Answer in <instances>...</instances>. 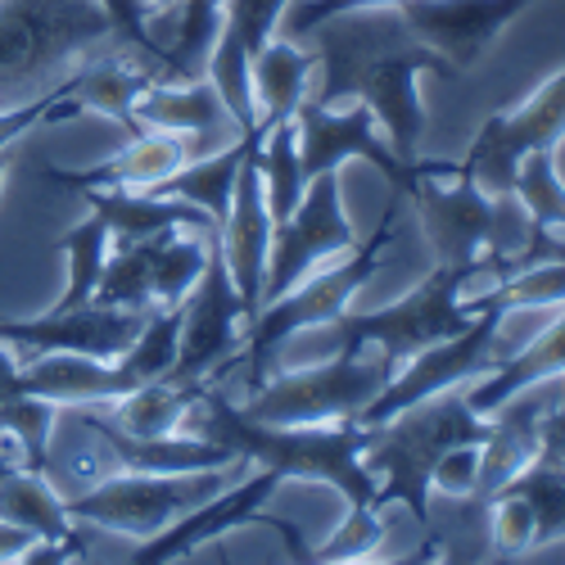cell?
I'll return each instance as SVG.
<instances>
[{
	"mask_svg": "<svg viewBox=\"0 0 565 565\" xmlns=\"http://www.w3.org/2000/svg\"><path fill=\"white\" fill-rule=\"evenodd\" d=\"M317 36V64L321 86L317 105H349L362 100L375 122L385 127L394 154L416 168V146L426 131V105H420V73L452 77L457 68L420 41L398 10H353L335 14L312 28Z\"/></svg>",
	"mask_w": 565,
	"mask_h": 565,
	"instance_id": "1",
	"label": "cell"
},
{
	"mask_svg": "<svg viewBox=\"0 0 565 565\" xmlns=\"http://www.w3.org/2000/svg\"><path fill=\"white\" fill-rule=\"evenodd\" d=\"M185 430L217 439L235 448L245 461H258L276 470L280 480H317L349 498V507H375V476L362 466L366 435L358 420H335V426H263L249 420L217 385H204V394L185 412Z\"/></svg>",
	"mask_w": 565,
	"mask_h": 565,
	"instance_id": "2",
	"label": "cell"
},
{
	"mask_svg": "<svg viewBox=\"0 0 565 565\" xmlns=\"http://www.w3.org/2000/svg\"><path fill=\"white\" fill-rule=\"evenodd\" d=\"M489 416L466 403V394L444 390L412 403L407 412L375 426L362 448V466L375 476V507L403 502L416 525H430V476L435 461L457 444H484Z\"/></svg>",
	"mask_w": 565,
	"mask_h": 565,
	"instance_id": "3",
	"label": "cell"
},
{
	"mask_svg": "<svg viewBox=\"0 0 565 565\" xmlns=\"http://www.w3.org/2000/svg\"><path fill=\"white\" fill-rule=\"evenodd\" d=\"M403 200L416 204L435 258L448 267H484L493 258L521 254L530 241V213L515 195H489L457 163L420 159L416 177L407 181Z\"/></svg>",
	"mask_w": 565,
	"mask_h": 565,
	"instance_id": "4",
	"label": "cell"
},
{
	"mask_svg": "<svg viewBox=\"0 0 565 565\" xmlns=\"http://www.w3.org/2000/svg\"><path fill=\"white\" fill-rule=\"evenodd\" d=\"M100 41H114L100 0H0V109L45 96Z\"/></svg>",
	"mask_w": 565,
	"mask_h": 565,
	"instance_id": "5",
	"label": "cell"
},
{
	"mask_svg": "<svg viewBox=\"0 0 565 565\" xmlns=\"http://www.w3.org/2000/svg\"><path fill=\"white\" fill-rule=\"evenodd\" d=\"M398 200L403 195H394V204L385 209V217H381V226H375L371 241H358L335 267H321V271L303 276L295 290H286L280 299L263 303L245 321V344H241V353H235V366H245V385L249 390H258L267 375H271L276 353H280V344H286V340H295L303 331H317V326H326V321H335V317L349 312L353 295L375 276V267H381V254L394 241Z\"/></svg>",
	"mask_w": 565,
	"mask_h": 565,
	"instance_id": "6",
	"label": "cell"
},
{
	"mask_svg": "<svg viewBox=\"0 0 565 565\" xmlns=\"http://www.w3.org/2000/svg\"><path fill=\"white\" fill-rule=\"evenodd\" d=\"M484 267H448L439 263L412 295H403L398 303H385L375 312H344L335 321L317 326V331H331V353H385L394 366H403L407 358H416L420 349H430L439 340L461 335L476 312L461 303V290L476 280Z\"/></svg>",
	"mask_w": 565,
	"mask_h": 565,
	"instance_id": "7",
	"label": "cell"
},
{
	"mask_svg": "<svg viewBox=\"0 0 565 565\" xmlns=\"http://www.w3.org/2000/svg\"><path fill=\"white\" fill-rule=\"evenodd\" d=\"M398 366L385 353H331L317 366L276 371L245 398V416L263 426H335L353 420L375 394L390 385Z\"/></svg>",
	"mask_w": 565,
	"mask_h": 565,
	"instance_id": "8",
	"label": "cell"
},
{
	"mask_svg": "<svg viewBox=\"0 0 565 565\" xmlns=\"http://www.w3.org/2000/svg\"><path fill=\"white\" fill-rule=\"evenodd\" d=\"M231 480V466L213 470H181V476H150V470H109L96 484L64 498L73 521H90L109 534L146 543L168 530L177 515L209 502Z\"/></svg>",
	"mask_w": 565,
	"mask_h": 565,
	"instance_id": "9",
	"label": "cell"
},
{
	"mask_svg": "<svg viewBox=\"0 0 565 565\" xmlns=\"http://www.w3.org/2000/svg\"><path fill=\"white\" fill-rule=\"evenodd\" d=\"M466 308L476 312V321H470L461 335L439 340V344H430V349H420L416 358H407V362L390 375V385L353 416L362 430L385 426L390 416L407 412L412 403L430 398V394H444V390L466 385L470 375H489V371H498V362H502V358H498V326H502L507 308H502L493 295H484V299H476V303H466Z\"/></svg>",
	"mask_w": 565,
	"mask_h": 565,
	"instance_id": "10",
	"label": "cell"
},
{
	"mask_svg": "<svg viewBox=\"0 0 565 565\" xmlns=\"http://www.w3.org/2000/svg\"><path fill=\"white\" fill-rule=\"evenodd\" d=\"M561 140H565V68L547 77L525 105H511L484 118V127L476 131L457 168L489 195H515L521 163L539 150H556Z\"/></svg>",
	"mask_w": 565,
	"mask_h": 565,
	"instance_id": "11",
	"label": "cell"
},
{
	"mask_svg": "<svg viewBox=\"0 0 565 565\" xmlns=\"http://www.w3.org/2000/svg\"><path fill=\"white\" fill-rule=\"evenodd\" d=\"M245 321H249V312H245L241 295H235V280L226 271L217 231H213L204 276L181 308V344H177V362L168 371V381H177V385H217L222 375L235 366V353H241V344H245V331H241Z\"/></svg>",
	"mask_w": 565,
	"mask_h": 565,
	"instance_id": "12",
	"label": "cell"
},
{
	"mask_svg": "<svg viewBox=\"0 0 565 565\" xmlns=\"http://www.w3.org/2000/svg\"><path fill=\"white\" fill-rule=\"evenodd\" d=\"M358 245V231L340 204V172H317L299 209L271 226V254L263 276V303L295 290L303 276H312L321 263L344 258Z\"/></svg>",
	"mask_w": 565,
	"mask_h": 565,
	"instance_id": "13",
	"label": "cell"
},
{
	"mask_svg": "<svg viewBox=\"0 0 565 565\" xmlns=\"http://www.w3.org/2000/svg\"><path fill=\"white\" fill-rule=\"evenodd\" d=\"M295 127H299V163H303V181H312L317 172H340L349 159H366L375 163L390 185L403 195L407 181L416 177V168H407L390 140L375 131V114L362 100H349V109L340 105H317L312 96H303V105L295 109Z\"/></svg>",
	"mask_w": 565,
	"mask_h": 565,
	"instance_id": "14",
	"label": "cell"
},
{
	"mask_svg": "<svg viewBox=\"0 0 565 565\" xmlns=\"http://www.w3.org/2000/svg\"><path fill=\"white\" fill-rule=\"evenodd\" d=\"M290 0H226L222 6V28L209 51L204 77L217 86V96L231 114V122L241 127V136H254L258 114H254V55L271 41L280 14Z\"/></svg>",
	"mask_w": 565,
	"mask_h": 565,
	"instance_id": "15",
	"label": "cell"
},
{
	"mask_svg": "<svg viewBox=\"0 0 565 565\" xmlns=\"http://www.w3.org/2000/svg\"><path fill=\"white\" fill-rule=\"evenodd\" d=\"M146 317L150 312L82 303L73 312H45V317H23V321L0 317V340L19 344L28 358H41V353H86V358H100V362H118L131 349V340L140 335Z\"/></svg>",
	"mask_w": 565,
	"mask_h": 565,
	"instance_id": "16",
	"label": "cell"
},
{
	"mask_svg": "<svg viewBox=\"0 0 565 565\" xmlns=\"http://www.w3.org/2000/svg\"><path fill=\"white\" fill-rule=\"evenodd\" d=\"M530 6L534 0H403L394 10L430 51H439L461 73V68L476 64L498 41V32L511 19H521Z\"/></svg>",
	"mask_w": 565,
	"mask_h": 565,
	"instance_id": "17",
	"label": "cell"
},
{
	"mask_svg": "<svg viewBox=\"0 0 565 565\" xmlns=\"http://www.w3.org/2000/svg\"><path fill=\"white\" fill-rule=\"evenodd\" d=\"M276 489H280V476H276V470H267V466H258V476H249L245 484H235V489H222L209 502H200V507H191L185 515H177L168 530H159L154 539H146V543L136 547V556H127V561H136V565H163V561H177V556H191V552L217 543L222 534L258 521L263 502Z\"/></svg>",
	"mask_w": 565,
	"mask_h": 565,
	"instance_id": "18",
	"label": "cell"
},
{
	"mask_svg": "<svg viewBox=\"0 0 565 565\" xmlns=\"http://www.w3.org/2000/svg\"><path fill=\"white\" fill-rule=\"evenodd\" d=\"M258 146L245 154L241 177H235L231 209L217 231V245L226 258V271L235 280L245 312L254 317L263 308V276H267V254H271V213H267V191H263V172H258Z\"/></svg>",
	"mask_w": 565,
	"mask_h": 565,
	"instance_id": "19",
	"label": "cell"
},
{
	"mask_svg": "<svg viewBox=\"0 0 565 565\" xmlns=\"http://www.w3.org/2000/svg\"><path fill=\"white\" fill-rule=\"evenodd\" d=\"M191 159H195V150L185 136L140 127L114 159H105L96 168H77V172L45 168V181L64 185V191H154V185H163Z\"/></svg>",
	"mask_w": 565,
	"mask_h": 565,
	"instance_id": "20",
	"label": "cell"
},
{
	"mask_svg": "<svg viewBox=\"0 0 565 565\" xmlns=\"http://www.w3.org/2000/svg\"><path fill=\"white\" fill-rule=\"evenodd\" d=\"M140 381L127 371V362H100L86 353H41L28 366H19V394H36L51 398L60 407H100L122 398L127 390H136Z\"/></svg>",
	"mask_w": 565,
	"mask_h": 565,
	"instance_id": "21",
	"label": "cell"
},
{
	"mask_svg": "<svg viewBox=\"0 0 565 565\" xmlns=\"http://www.w3.org/2000/svg\"><path fill=\"white\" fill-rule=\"evenodd\" d=\"M136 127H154V131H177L191 140L195 159L213 154V136L231 122L217 86L209 77H191V82H154L140 90V100L131 109ZM235 127V122H231ZM241 131V127H235Z\"/></svg>",
	"mask_w": 565,
	"mask_h": 565,
	"instance_id": "22",
	"label": "cell"
},
{
	"mask_svg": "<svg viewBox=\"0 0 565 565\" xmlns=\"http://www.w3.org/2000/svg\"><path fill=\"white\" fill-rule=\"evenodd\" d=\"M90 213H100V222L109 226V249H127L140 241H154L163 231H217V222L172 195H154V191H77Z\"/></svg>",
	"mask_w": 565,
	"mask_h": 565,
	"instance_id": "23",
	"label": "cell"
},
{
	"mask_svg": "<svg viewBox=\"0 0 565 565\" xmlns=\"http://www.w3.org/2000/svg\"><path fill=\"white\" fill-rule=\"evenodd\" d=\"M547 398L543 394H511L502 407L489 412V435L480 444V476L476 502H489L515 470H525L539 457V426H543Z\"/></svg>",
	"mask_w": 565,
	"mask_h": 565,
	"instance_id": "24",
	"label": "cell"
},
{
	"mask_svg": "<svg viewBox=\"0 0 565 565\" xmlns=\"http://www.w3.org/2000/svg\"><path fill=\"white\" fill-rule=\"evenodd\" d=\"M154 82H163V73L150 60L131 55L127 45H118L114 55H100V60H90V64L64 73V90L77 100V109L82 114H105V118L122 122L127 136L140 131L136 118H131V109L140 100V90L154 86Z\"/></svg>",
	"mask_w": 565,
	"mask_h": 565,
	"instance_id": "25",
	"label": "cell"
},
{
	"mask_svg": "<svg viewBox=\"0 0 565 565\" xmlns=\"http://www.w3.org/2000/svg\"><path fill=\"white\" fill-rule=\"evenodd\" d=\"M317 68V51H299L295 41H267L263 51L254 55V114H258V127L254 136L263 140L276 122L295 118V109L303 105L308 96V73Z\"/></svg>",
	"mask_w": 565,
	"mask_h": 565,
	"instance_id": "26",
	"label": "cell"
},
{
	"mask_svg": "<svg viewBox=\"0 0 565 565\" xmlns=\"http://www.w3.org/2000/svg\"><path fill=\"white\" fill-rule=\"evenodd\" d=\"M254 146H263L258 136H235L231 146H222L213 154H200V159L185 163L181 172H172L163 185H154V195H172V200H185V204L204 209L217 222V231H222L226 209H231V191H235V177H241V163H245V154Z\"/></svg>",
	"mask_w": 565,
	"mask_h": 565,
	"instance_id": "27",
	"label": "cell"
},
{
	"mask_svg": "<svg viewBox=\"0 0 565 565\" xmlns=\"http://www.w3.org/2000/svg\"><path fill=\"white\" fill-rule=\"evenodd\" d=\"M556 375H565V317L556 326H547L539 340H530L515 358H502L498 371H489L484 381L466 394V403L476 407L480 416H489L511 394H521V390H530L539 381H556Z\"/></svg>",
	"mask_w": 565,
	"mask_h": 565,
	"instance_id": "28",
	"label": "cell"
},
{
	"mask_svg": "<svg viewBox=\"0 0 565 565\" xmlns=\"http://www.w3.org/2000/svg\"><path fill=\"white\" fill-rule=\"evenodd\" d=\"M0 521H14L32 530L36 539H55V543H82L73 530V515L64 507V493L51 484L45 470H10L0 476Z\"/></svg>",
	"mask_w": 565,
	"mask_h": 565,
	"instance_id": "29",
	"label": "cell"
},
{
	"mask_svg": "<svg viewBox=\"0 0 565 565\" xmlns=\"http://www.w3.org/2000/svg\"><path fill=\"white\" fill-rule=\"evenodd\" d=\"M200 394H204V385H177L168 375H159V381L136 385L114 403H100V412H109L114 426L136 439H159V435H177L185 426V412H191V403Z\"/></svg>",
	"mask_w": 565,
	"mask_h": 565,
	"instance_id": "30",
	"label": "cell"
},
{
	"mask_svg": "<svg viewBox=\"0 0 565 565\" xmlns=\"http://www.w3.org/2000/svg\"><path fill=\"white\" fill-rule=\"evenodd\" d=\"M258 172H263V191H267V213L271 222H286L303 191H308V181H303V163H299V127L295 118L286 122H276L267 136H263V146H258Z\"/></svg>",
	"mask_w": 565,
	"mask_h": 565,
	"instance_id": "31",
	"label": "cell"
},
{
	"mask_svg": "<svg viewBox=\"0 0 565 565\" xmlns=\"http://www.w3.org/2000/svg\"><path fill=\"white\" fill-rule=\"evenodd\" d=\"M60 254L68 258V286H64V295L51 312H73V308L96 299L100 271H105V258H109V226L100 222V213H90L82 226L60 235Z\"/></svg>",
	"mask_w": 565,
	"mask_h": 565,
	"instance_id": "32",
	"label": "cell"
},
{
	"mask_svg": "<svg viewBox=\"0 0 565 565\" xmlns=\"http://www.w3.org/2000/svg\"><path fill=\"white\" fill-rule=\"evenodd\" d=\"M511 493H521L534 507V547H547L552 539H565V466L534 457L525 470L502 484Z\"/></svg>",
	"mask_w": 565,
	"mask_h": 565,
	"instance_id": "33",
	"label": "cell"
},
{
	"mask_svg": "<svg viewBox=\"0 0 565 565\" xmlns=\"http://www.w3.org/2000/svg\"><path fill=\"white\" fill-rule=\"evenodd\" d=\"M154 241H159V235H154ZM154 241H140V245H127V249H109L105 271H100V286H96V299H90V303L150 312L154 308V295H150Z\"/></svg>",
	"mask_w": 565,
	"mask_h": 565,
	"instance_id": "34",
	"label": "cell"
},
{
	"mask_svg": "<svg viewBox=\"0 0 565 565\" xmlns=\"http://www.w3.org/2000/svg\"><path fill=\"white\" fill-rule=\"evenodd\" d=\"M515 200L525 204L534 226L547 231H565V181L556 172L552 150H539L521 163V177H515Z\"/></svg>",
	"mask_w": 565,
	"mask_h": 565,
	"instance_id": "35",
	"label": "cell"
},
{
	"mask_svg": "<svg viewBox=\"0 0 565 565\" xmlns=\"http://www.w3.org/2000/svg\"><path fill=\"white\" fill-rule=\"evenodd\" d=\"M507 312L511 308H556L565 303V263H530L507 271L489 290Z\"/></svg>",
	"mask_w": 565,
	"mask_h": 565,
	"instance_id": "36",
	"label": "cell"
},
{
	"mask_svg": "<svg viewBox=\"0 0 565 565\" xmlns=\"http://www.w3.org/2000/svg\"><path fill=\"white\" fill-rule=\"evenodd\" d=\"M100 10L109 14L114 41H118V45H127L131 55L150 60V64L163 73V82H172V73H168V45H163V41L150 32L154 10L146 6V0H100Z\"/></svg>",
	"mask_w": 565,
	"mask_h": 565,
	"instance_id": "37",
	"label": "cell"
},
{
	"mask_svg": "<svg viewBox=\"0 0 565 565\" xmlns=\"http://www.w3.org/2000/svg\"><path fill=\"white\" fill-rule=\"evenodd\" d=\"M381 543H385V515H381V507L366 502V507H349L344 525L326 539L317 552H308L303 561H362Z\"/></svg>",
	"mask_w": 565,
	"mask_h": 565,
	"instance_id": "38",
	"label": "cell"
},
{
	"mask_svg": "<svg viewBox=\"0 0 565 565\" xmlns=\"http://www.w3.org/2000/svg\"><path fill=\"white\" fill-rule=\"evenodd\" d=\"M489 511H493V547L502 556H521L534 547V507L521 493L498 489L489 498Z\"/></svg>",
	"mask_w": 565,
	"mask_h": 565,
	"instance_id": "39",
	"label": "cell"
},
{
	"mask_svg": "<svg viewBox=\"0 0 565 565\" xmlns=\"http://www.w3.org/2000/svg\"><path fill=\"white\" fill-rule=\"evenodd\" d=\"M476 476H480V444H457L435 461L430 489L444 498H476Z\"/></svg>",
	"mask_w": 565,
	"mask_h": 565,
	"instance_id": "40",
	"label": "cell"
},
{
	"mask_svg": "<svg viewBox=\"0 0 565 565\" xmlns=\"http://www.w3.org/2000/svg\"><path fill=\"white\" fill-rule=\"evenodd\" d=\"M403 0H299L290 10V36H308L317 23L335 19V14H353V10H394Z\"/></svg>",
	"mask_w": 565,
	"mask_h": 565,
	"instance_id": "41",
	"label": "cell"
},
{
	"mask_svg": "<svg viewBox=\"0 0 565 565\" xmlns=\"http://www.w3.org/2000/svg\"><path fill=\"white\" fill-rule=\"evenodd\" d=\"M539 457L565 466V375H556V412H543V426H539Z\"/></svg>",
	"mask_w": 565,
	"mask_h": 565,
	"instance_id": "42",
	"label": "cell"
},
{
	"mask_svg": "<svg viewBox=\"0 0 565 565\" xmlns=\"http://www.w3.org/2000/svg\"><path fill=\"white\" fill-rule=\"evenodd\" d=\"M32 543H36L32 530H23L14 521H0V561H23L32 552Z\"/></svg>",
	"mask_w": 565,
	"mask_h": 565,
	"instance_id": "43",
	"label": "cell"
},
{
	"mask_svg": "<svg viewBox=\"0 0 565 565\" xmlns=\"http://www.w3.org/2000/svg\"><path fill=\"white\" fill-rule=\"evenodd\" d=\"M19 466H28L23 461V448H19V439L0 426V476H10V470H19Z\"/></svg>",
	"mask_w": 565,
	"mask_h": 565,
	"instance_id": "44",
	"label": "cell"
},
{
	"mask_svg": "<svg viewBox=\"0 0 565 565\" xmlns=\"http://www.w3.org/2000/svg\"><path fill=\"white\" fill-rule=\"evenodd\" d=\"M10 168H14V140H10V146H0V191H6Z\"/></svg>",
	"mask_w": 565,
	"mask_h": 565,
	"instance_id": "45",
	"label": "cell"
},
{
	"mask_svg": "<svg viewBox=\"0 0 565 565\" xmlns=\"http://www.w3.org/2000/svg\"><path fill=\"white\" fill-rule=\"evenodd\" d=\"M146 6H150L154 14H168V10H177V0H146Z\"/></svg>",
	"mask_w": 565,
	"mask_h": 565,
	"instance_id": "46",
	"label": "cell"
}]
</instances>
